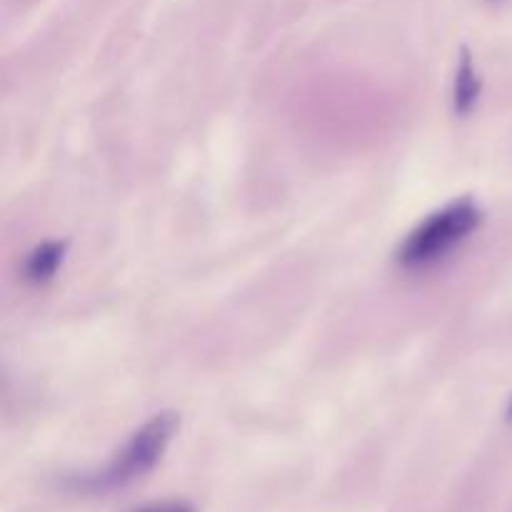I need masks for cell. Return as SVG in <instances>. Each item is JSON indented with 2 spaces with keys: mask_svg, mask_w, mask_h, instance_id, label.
I'll list each match as a JSON object with an SVG mask.
<instances>
[{
  "mask_svg": "<svg viewBox=\"0 0 512 512\" xmlns=\"http://www.w3.org/2000/svg\"><path fill=\"white\" fill-rule=\"evenodd\" d=\"M178 425L180 418L173 410L153 415L143 428L130 435L128 443L110 458V463H105L100 470H93V473L73 475L65 485L80 495H105L128 488L135 480L145 478L163 460Z\"/></svg>",
  "mask_w": 512,
  "mask_h": 512,
  "instance_id": "cell-1",
  "label": "cell"
},
{
  "mask_svg": "<svg viewBox=\"0 0 512 512\" xmlns=\"http://www.w3.org/2000/svg\"><path fill=\"white\" fill-rule=\"evenodd\" d=\"M483 218V208L470 195L450 200L405 235L395 250V263L408 273L435 268L473 238L475 230L483 225Z\"/></svg>",
  "mask_w": 512,
  "mask_h": 512,
  "instance_id": "cell-2",
  "label": "cell"
},
{
  "mask_svg": "<svg viewBox=\"0 0 512 512\" xmlns=\"http://www.w3.org/2000/svg\"><path fill=\"white\" fill-rule=\"evenodd\" d=\"M68 253V240H43L23 260V280L33 288H43L58 275Z\"/></svg>",
  "mask_w": 512,
  "mask_h": 512,
  "instance_id": "cell-3",
  "label": "cell"
},
{
  "mask_svg": "<svg viewBox=\"0 0 512 512\" xmlns=\"http://www.w3.org/2000/svg\"><path fill=\"white\" fill-rule=\"evenodd\" d=\"M480 93H483V80H480L478 70H475L473 55L468 48L460 50L458 70H455V83H453V110L455 115L465 118L475 110L478 105Z\"/></svg>",
  "mask_w": 512,
  "mask_h": 512,
  "instance_id": "cell-4",
  "label": "cell"
},
{
  "mask_svg": "<svg viewBox=\"0 0 512 512\" xmlns=\"http://www.w3.org/2000/svg\"><path fill=\"white\" fill-rule=\"evenodd\" d=\"M133 512H195V508L185 500H168V503H153L145 505V508H138Z\"/></svg>",
  "mask_w": 512,
  "mask_h": 512,
  "instance_id": "cell-5",
  "label": "cell"
},
{
  "mask_svg": "<svg viewBox=\"0 0 512 512\" xmlns=\"http://www.w3.org/2000/svg\"><path fill=\"white\" fill-rule=\"evenodd\" d=\"M505 415H508V420L512 423V398H510V403H508V410H505Z\"/></svg>",
  "mask_w": 512,
  "mask_h": 512,
  "instance_id": "cell-6",
  "label": "cell"
}]
</instances>
